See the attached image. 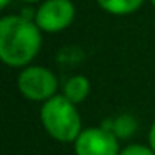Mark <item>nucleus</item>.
<instances>
[{"mask_svg": "<svg viewBox=\"0 0 155 155\" xmlns=\"http://www.w3.org/2000/svg\"><path fill=\"white\" fill-rule=\"evenodd\" d=\"M40 122L45 132L62 143H74L84 130L77 105L72 104L62 94H57L42 104Z\"/></svg>", "mask_w": 155, "mask_h": 155, "instance_id": "2", "label": "nucleus"}, {"mask_svg": "<svg viewBox=\"0 0 155 155\" xmlns=\"http://www.w3.org/2000/svg\"><path fill=\"white\" fill-rule=\"evenodd\" d=\"M88 94H90V80L85 75H72L62 87V95L75 105L82 104L88 97Z\"/></svg>", "mask_w": 155, "mask_h": 155, "instance_id": "6", "label": "nucleus"}, {"mask_svg": "<svg viewBox=\"0 0 155 155\" xmlns=\"http://www.w3.org/2000/svg\"><path fill=\"white\" fill-rule=\"evenodd\" d=\"M120 155H155V152L150 147H147V145L134 143V145H128V147L122 148Z\"/></svg>", "mask_w": 155, "mask_h": 155, "instance_id": "9", "label": "nucleus"}, {"mask_svg": "<svg viewBox=\"0 0 155 155\" xmlns=\"http://www.w3.org/2000/svg\"><path fill=\"white\" fill-rule=\"evenodd\" d=\"M150 2H152V5H153V7H155V0H150Z\"/></svg>", "mask_w": 155, "mask_h": 155, "instance_id": "13", "label": "nucleus"}, {"mask_svg": "<svg viewBox=\"0 0 155 155\" xmlns=\"http://www.w3.org/2000/svg\"><path fill=\"white\" fill-rule=\"evenodd\" d=\"M104 127L114 132V134L117 135V138H127L135 132L137 122H135L130 115H120V117H117V118L108 120V124H105Z\"/></svg>", "mask_w": 155, "mask_h": 155, "instance_id": "8", "label": "nucleus"}, {"mask_svg": "<svg viewBox=\"0 0 155 155\" xmlns=\"http://www.w3.org/2000/svg\"><path fill=\"white\" fill-rule=\"evenodd\" d=\"M22 2H25V4H38V2H44V0H22Z\"/></svg>", "mask_w": 155, "mask_h": 155, "instance_id": "12", "label": "nucleus"}, {"mask_svg": "<svg viewBox=\"0 0 155 155\" xmlns=\"http://www.w3.org/2000/svg\"><path fill=\"white\" fill-rule=\"evenodd\" d=\"M143 2L145 0H97L102 10L110 15H117V17L135 14L143 5Z\"/></svg>", "mask_w": 155, "mask_h": 155, "instance_id": "7", "label": "nucleus"}, {"mask_svg": "<svg viewBox=\"0 0 155 155\" xmlns=\"http://www.w3.org/2000/svg\"><path fill=\"white\" fill-rule=\"evenodd\" d=\"M42 48V30L32 18L5 15L0 18V58L7 67L25 68Z\"/></svg>", "mask_w": 155, "mask_h": 155, "instance_id": "1", "label": "nucleus"}, {"mask_svg": "<svg viewBox=\"0 0 155 155\" xmlns=\"http://www.w3.org/2000/svg\"><path fill=\"white\" fill-rule=\"evenodd\" d=\"M148 147L155 152V122L150 125V130H148Z\"/></svg>", "mask_w": 155, "mask_h": 155, "instance_id": "10", "label": "nucleus"}, {"mask_svg": "<svg viewBox=\"0 0 155 155\" xmlns=\"http://www.w3.org/2000/svg\"><path fill=\"white\" fill-rule=\"evenodd\" d=\"M75 20V5L72 0H44L35 8L34 22L42 32L57 34L72 25Z\"/></svg>", "mask_w": 155, "mask_h": 155, "instance_id": "4", "label": "nucleus"}, {"mask_svg": "<svg viewBox=\"0 0 155 155\" xmlns=\"http://www.w3.org/2000/svg\"><path fill=\"white\" fill-rule=\"evenodd\" d=\"M17 87L27 100L44 104L57 95L58 80L50 68L42 65H28L18 74Z\"/></svg>", "mask_w": 155, "mask_h": 155, "instance_id": "3", "label": "nucleus"}, {"mask_svg": "<svg viewBox=\"0 0 155 155\" xmlns=\"http://www.w3.org/2000/svg\"><path fill=\"white\" fill-rule=\"evenodd\" d=\"M75 155H120V143L112 130L102 127H88L80 132L74 142Z\"/></svg>", "mask_w": 155, "mask_h": 155, "instance_id": "5", "label": "nucleus"}, {"mask_svg": "<svg viewBox=\"0 0 155 155\" xmlns=\"http://www.w3.org/2000/svg\"><path fill=\"white\" fill-rule=\"evenodd\" d=\"M10 2H12V0H0V7H2V8H7Z\"/></svg>", "mask_w": 155, "mask_h": 155, "instance_id": "11", "label": "nucleus"}]
</instances>
